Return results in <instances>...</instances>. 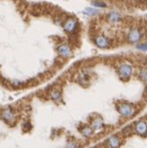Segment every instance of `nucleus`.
I'll use <instances>...</instances> for the list:
<instances>
[{
    "label": "nucleus",
    "mask_w": 147,
    "mask_h": 148,
    "mask_svg": "<svg viewBox=\"0 0 147 148\" xmlns=\"http://www.w3.org/2000/svg\"><path fill=\"white\" fill-rule=\"evenodd\" d=\"M119 76L120 78L122 79L123 81H128L129 79L131 78L132 76V73H133V68L131 66L130 64H128V63H123L119 68Z\"/></svg>",
    "instance_id": "obj_1"
},
{
    "label": "nucleus",
    "mask_w": 147,
    "mask_h": 148,
    "mask_svg": "<svg viewBox=\"0 0 147 148\" xmlns=\"http://www.w3.org/2000/svg\"><path fill=\"white\" fill-rule=\"evenodd\" d=\"M78 21L75 18H69L65 21L63 27V30L67 33V34H73L74 32H76L77 28H78Z\"/></svg>",
    "instance_id": "obj_2"
},
{
    "label": "nucleus",
    "mask_w": 147,
    "mask_h": 148,
    "mask_svg": "<svg viewBox=\"0 0 147 148\" xmlns=\"http://www.w3.org/2000/svg\"><path fill=\"white\" fill-rule=\"evenodd\" d=\"M117 110L124 116H131L135 112L134 107L131 104H129V103H122V104H120L117 106Z\"/></svg>",
    "instance_id": "obj_3"
},
{
    "label": "nucleus",
    "mask_w": 147,
    "mask_h": 148,
    "mask_svg": "<svg viewBox=\"0 0 147 148\" xmlns=\"http://www.w3.org/2000/svg\"><path fill=\"white\" fill-rule=\"evenodd\" d=\"M57 52L60 56L65 57V58H67V57H71V54H73V51H71V48L69 47V45L65 43H63L60 45H58L57 47Z\"/></svg>",
    "instance_id": "obj_4"
},
{
    "label": "nucleus",
    "mask_w": 147,
    "mask_h": 148,
    "mask_svg": "<svg viewBox=\"0 0 147 148\" xmlns=\"http://www.w3.org/2000/svg\"><path fill=\"white\" fill-rule=\"evenodd\" d=\"M95 44L99 48L105 49V48H108L110 46V40L107 37H105V36L99 35L95 38Z\"/></svg>",
    "instance_id": "obj_5"
},
{
    "label": "nucleus",
    "mask_w": 147,
    "mask_h": 148,
    "mask_svg": "<svg viewBox=\"0 0 147 148\" xmlns=\"http://www.w3.org/2000/svg\"><path fill=\"white\" fill-rule=\"evenodd\" d=\"M1 116H2L3 120H4L6 123H8V124H13L15 121L14 112L9 108L4 109V110L2 111V113H1Z\"/></svg>",
    "instance_id": "obj_6"
},
{
    "label": "nucleus",
    "mask_w": 147,
    "mask_h": 148,
    "mask_svg": "<svg viewBox=\"0 0 147 148\" xmlns=\"http://www.w3.org/2000/svg\"><path fill=\"white\" fill-rule=\"evenodd\" d=\"M128 39L132 43H136L141 39V31L138 29H133L128 34Z\"/></svg>",
    "instance_id": "obj_7"
},
{
    "label": "nucleus",
    "mask_w": 147,
    "mask_h": 148,
    "mask_svg": "<svg viewBox=\"0 0 147 148\" xmlns=\"http://www.w3.org/2000/svg\"><path fill=\"white\" fill-rule=\"evenodd\" d=\"M136 132L141 136H145L147 133V124L144 121H140L136 124Z\"/></svg>",
    "instance_id": "obj_8"
},
{
    "label": "nucleus",
    "mask_w": 147,
    "mask_h": 148,
    "mask_svg": "<svg viewBox=\"0 0 147 148\" xmlns=\"http://www.w3.org/2000/svg\"><path fill=\"white\" fill-rule=\"evenodd\" d=\"M107 142H108V145L111 148H117L121 145V141H120V139L117 136H111V137L108 139Z\"/></svg>",
    "instance_id": "obj_9"
},
{
    "label": "nucleus",
    "mask_w": 147,
    "mask_h": 148,
    "mask_svg": "<svg viewBox=\"0 0 147 148\" xmlns=\"http://www.w3.org/2000/svg\"><path fill=\"white\" fill-rule=\"evenodd\" d=\"M120 20H121V14H120L119 12L113 11V12H110L109 14H108V21H109V23H111V24H115V23H117Z\"/></svg>",
    "instance_id": "obj_10"
},
{
    "label": "nucleus",
    "mask_w": 147,
    "mask_h": 148,
    "mask_svg": "<svg viewBox=\"0 0 147 148\" xmlns=\"http://www.w3.org/2000/svg\"><path fill=\"white\" fill-rule=\"evenodd\" d=\"M102 126H103V122H102V120L100 118H97L96 120L93 121V123H92V130L94 131H98L100 130V129L102 128Z\"/></svg>",
    "instance_id": "obj_11"
},
{
    "label": "nucleus",
    "mask_w": 147,
    "mask_h": 148,
    "mask_svg": "<svg viewBox=\"0 0 147 148\" xmlns=\"http://www.w3.org/2000/svg\"><path fill=\"white\" fill-rule=\"evenodd\" d=\"M50 97H51L52 100L55 101V102H59V101H61L60 91H58V90H53V91L50 93Z\"/></svg>",
    "instance_id": "obj_12"
},
{
    "label": "nucleus",
    "mask_w": 147,
    "mask_h": 148,
    "mask_svg": "<svg viewBox=\"0 0 147 148\" xmlns=\"http://www.w3.org/2000/svg\"><path fill=\"white\" fill-rule=\"evenodd\" d=\"M84 12H85V14H87V15H95V14H97V13H99V10L95 8H92V7H87L84 10Z\"/></svg>",
    "instance_id": "obj_13"
},
{
    "label": "nucleus",
    "mask_w": 147,
    "mask_h": 148,
    "mask_svg": "<svg viewBox=\"0 0 147 148\" xmlns=\"http://www.w3.org/2000/svg\"><path fill=\"white\" fill-rule=\"evenodd\" d=\"M82 134L85 137H90V136L93 134V130H92V128H90V127H84L82 130Z\"/></svg>",
    "instance_id": "obj_14"
},
{
    "label": "nucleus",
    "mask_w": 147,
    "mask_h": 148,
    "mask_svg": "<svg viewBox=\"0 0 147 148\" xmlns=\"http://www.w3.org/2000/svg\"><path fill=\"white\" fill-rule=\"evenodd\" d=\"M92 4H93L95 7H100V8H104V7H106V4L104 2H102V1H93Z\"/></svg>",
    "instance_id": "obj_15"
},
{
    "label": "nucleus",
    "mask_w": 147,
    "mask_h": 148,
    "mask_svg": "<svg viewBox=\"0 0 147 148\" xmlns=\"http://www.w3.org/2000/svg\"><path fill=\"white\" fill-rule=\"evenodd\" d=\"M140 78L143 81H147V70H143L140 72Z\"/></svg>",
    "instance_id": "obj_16"
},
{
    "label": "nucleus",
    "mask_w": 147,
    "mask_h": 148,
    "mask_svg": "<svg viewBox=\"0 0 147 148\" xmlns=\"http://www.w3.org/2000/svg\"><path fill=\"white\" fill-rule=\"evenodd\" d=\"M137 48H138L139 50H142V51H147V43L138 44V45H137Z\"/></svg>",
    "instance_id": "obj_17"
},
{
    "label": "nucleus",
    "mask_w": 147,
    "mask_h": 148,
    "mask_svg": "<svg viewBox=\"0 0 147 148\" xmlns=\"http://www.w3.org/2000/svg\"><path fill=\"white\" fill-rule=\"evenodd\" d=\"M78 147V145H77V143H75V142H71V143H69V145H67V148H77Z\"/></svg>",
    "instance_id": "obj_18"
}]
</instances>
